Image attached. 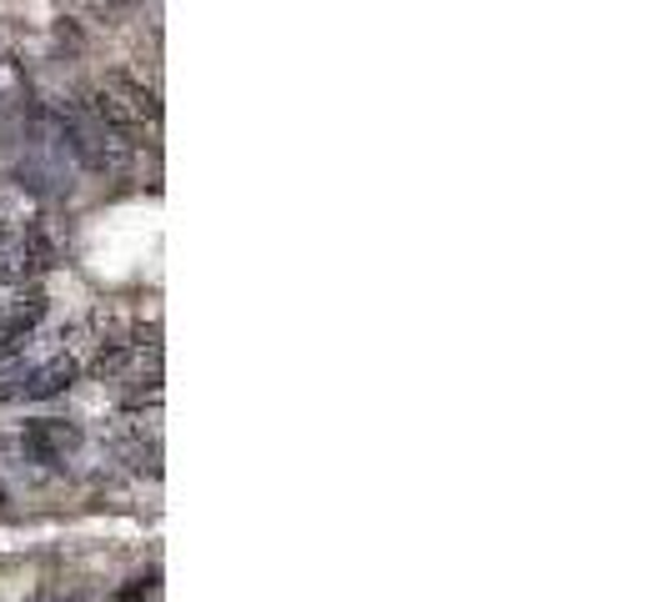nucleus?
<instances>
[{"label": "nucleus", "mask_w": 667, "mask_h": 602, "mask_svg": "<svg viewBox=\"0 0 667 602\" xmlns=\"http://www.w3.org/2000/svg\"><path fill=\"white\" fill-rule=\"evenodd\" d=\"M71 382H76V361L55 357V361H45V367H31V372H25V397H21V402L61 397V392H71Z\"/></svg>", "instance_id": "3"}, {"label": "nucleus", "mask_w": 667, "mask_h": 602, "mask_svg": "<svg viewBox=\"0 0 667 602\" xmlns=\"http://www.w3.org/2000/svg\"><path fill=\"white\" fill-rule=\"evenodd\" d=\"M41 317H45V296H31V307H11V311H0V337L25 341L35 327H41Z\"/></svg>", "instance_id": "4"}, {"label": "nucleus", "mask_w": 667, "mask_h": 602, "mask_svg": "<svg viewBox=\"0 0 667 602\" xmlns=\"http://www.w3.org/2000/svg\"><path fill=\"white\" fill-rule=\"evenodd\" d=\"M15 252H21V266L25 276H45L61 266V246H55V236L41 226V221H31V226L15 236Z\"/></svg>", "instance_id": "2"}, {"label": "nucleus", "mask_w": 667, "mask_h": 602, "mask_svg": "<svg viewBox=\"0 0 667 602\" xmlns=\"http://www.w3.org/2000/svg\"><path fill=\"white\" fill-rule=\"evenodd\" d=\"M0 503H6V487H0Z\"/></svg>", "instance_id": "6"}, {"label": "nucleus", "mask_w": 667, "mask_h": 602, "mask_svg": "<svg viewBox=\"0 0 667 602\" xmlns=\"http://www.w3.org/2000/svg\"><path fill=\"white\" fill-rule=\"evenodd\" d=\"M76 447H81V427L76 422H61V416H35L21 432V452L31 462H45V467H61Z\"/></svg>", "instance_id": "1"}, {"label": "nucleus", "mask_w": 667, "mask_h": 602, "mask_svg": "<svg viewBox=\"0 0 667 602\" xmlns=\"http://www.w3.org/2000/svg\"><path fill=\"white\" fill-rule=\"evenodd\" d=\"M116 6H136V0H96V11H116Z\"/></svg>", "instance_id": "5"}]
</instances>
